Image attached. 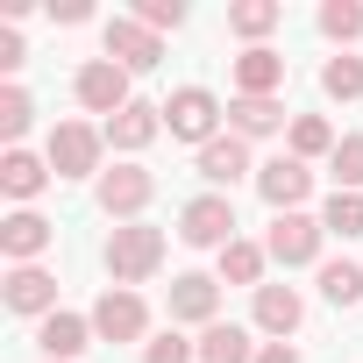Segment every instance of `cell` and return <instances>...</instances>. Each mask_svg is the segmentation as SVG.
<instances>
[{
  "label": "cell",
  "mask_w": 363,
  "mask_h": 363,
  "mask_svg": "<svg viewBox=\"0 0 363 363\" xmlns=\"http://www.w3.org/2000/svg\"><path fill=\"white\" fill-rule=\"evenodd\" d=\"M235 86H242V100H271V93L285 86V57L264 50V43L242 50V57H235Z\"/></svg>",
  "instance_id": "cell-12"
},
{
  "label": "cell",
  "mask_w": 363,
  "mask_h": 363,
  "mask_svg": "<svg viewBox=\"0 0 363 363\" xmlns=\"http://www.w3.org/2000/svg\"><path fill=\"white\" fill-rule=\"evenodd\" d=\"M50 186V164H36L29 150H8V157H0V193H8V200H36Z\"/></svg>",
  "instance_id": "cell-18"
},
{
  "label": "cell",
  "mask_w": 363,
  "mask_h": 363,
  "mask_svg": "<svg viewBox=\"0 0 363 363\" xmlns=\"http://www.w3.org/2000/svg\"><path fill=\"white\" fill-rule=\"evenodd\" d=\"M242 171H250V143L242 135H214L200 150V178H214V186H235Z\"/></svg>",
  "instance_id": "cell-17"
},
{
  "label": "cell",
  "mask_w": 363,
  "mask_h": 363,
  "mask_svg": "<svg viewBox=\"0 0 363 363\" xmlns=\"http://www.w3.org/2000/svg\"><path fill=\"white\" fill-rule=\"evenodd\" d=\"M320 235H328V228H320L313 214H278L271 235H264V257H278L285 271H292V264H313V257H320Z\"/></svg>",
  "instance_id": "cell-5"
},
{
  "label": "cell",
  "mask_w": 363,
  "mask_h": 363,
  "mask_svg": "<svg viewBox=\"0 0 363 363\" xmlns=\"http://www.w3.org/2000/svg\"><path fill=\"white\" fill-rule=\"evenodd\" d=\"M278 22H285L278 0H235V8H228V29H235V36H271Z\"/></svg>",
  "instance_id": "cell-22"
},
{
  "label": "cell",
  "mask_w": 363,
  "mask_h": 363,
  "mask_svg": "<svg viewBox=\"0 0 363 363\" xmlns=\"http://www.w3.org/2000/svg\"><path fill=\"white\" fill-rule=\"evenodd\" d=\"M107 57H114L121 72H157V65H164V43H157V29H143V22H107Z\"/></svg>",
  "instance_id": "cell-10"
},
{
  "label": "cell",
  "mask_w": 363,
  "mask_h": 363,
  "mask_svg": "<svg viewBox=\"0 0 363 363\" xmlns=\"http://www.w3.org/2000/svg\"><path fill=\"white\" fill-rule=\"evenodd\" d=\"M43 164H50L57 178H86V171L100 164V135H93L86 121H57V128H50V150H43Z\"/></svg>",
  "instance_id": "cell-4"
},
{
  "label": "cell",
  "mask_w": 363,
  "mask_h": 363,
  "mask_svg": "<svg viewBox=\"0 0 363 363\" xmlns=\"http://www.w3.org/2000/svg\"><path fill=\"white\" fill-rule=\"evenodd\" d=\"M150 193H157V178H150L143 164H114V171H100V207H107V214H121V221H128V214H143V207H150Z\"/></svg>",
  "instance_id": "cell-9"
},
{
  "label": "cell",
  "mask_w": 363,
  "mask_h": 363,
  "mask_svg": "<svg viewBox=\"0 0 363 363\" xmlns=\"http://www.w3.org/2000/svg\"><path fill=\"white\" fill-rule=\"evenodd\" d=\"M299 320H306V306H299L292 285H257V328L264 335H292Z\"/></svg>",
  "instance_id": "cell-15"
},
{
  "label": "cell",
  "mask_w": 363,
  "mask_h": 363,
  "mask_svg": "<svg viewBox=\"0 0 363 363\" xmlns=\"http://www.w3.org/2000/svg\"><path fill=\"white\" fill-rule=\"evenodd\" d=\"M135 22H143V29H178V22H186V8H178V0H143Z\"/></svg>",
  "instance_id": "cell-32"
},
{
  "label": "cell",
  "mask_w": 363,
  "mask_h": 363,
  "mask_svg": "<svg viewBox=\"0 0 363 363\" xmlns=\"http://www.w3.org/2000/svg\"><path fill=\"white\" fill-rule=\"evenodd\" d=\"M193 356H200V342H186V335H157L143 349V363H193Z\"/></svg>",
  "instance_id": "cell-31"
},
{
  "label": "cell",
  "mask_w": 363,
  "mask_h": 363,
  "mask_svg": "<svg viewBox=\"0 0 363 363\" xmlns=\"http://www.w3.org/2000/svg\"><path fill=\"white\" fill-rule=\"evenodd\" d=\"M200 363H257V349H250V335L235 320H214L200 335Z\"/></svg>",
  "instance_id": "cell-21"
},
{
  "label": "cell",
  "mask_w": 363,
  "mask_h": 363,
  "mask_svg": "<svg viewBox=\"0 0 363 363\" xmlns=\"http://www.w3.org/2000/svg\"><path fill=\"white\" fill-rule=\"evenodd\" d=\"M0 250H8L15 264H36V257L50 250V221H43V214H29V207H22V214H8V221H0Z\"/></svg>",
  "instance_id": "cell-14"
},
{
  "label": "cell",
  "mask_w": 363,
  "mask_h": 363,
  "mask_svg": "<svg viewBox=\"0 0 363 363\" xmlns=\"http://www.w3.org/2000/svg\"><path fill=\"white\" fill-rule=\"evenodd\" d=\"M178 235H186L193 250H228V242H235V207H228V193H200V200H186Z\"/></svg>",
  "instance_id": "cell-2"
},
{
  "label": "cell",
  "mask_w": 363,
  "mask_h": 363,
  "mask_svg": "<svg viewBox=\"0 0 363 363\" xmlns=\"http://www.w3.org/2000/svg\"><path fill=\"white\" fill-rule=\"evenodd\" d=\"M50 15H57V22H86L93 8H86V0H50Z\"/></svg>",
  "instance_id": "cell-34"
},
{
  "label": "cell",
  "mask_w": 363,
  "mask_h": 363,
  "mask_svg": "<svg viewBox=\"0 0 363 363\" xmlns=\"http://www.w3.org/2000/svg\"><path fill=\"white\" fill-rule=\"evenodd\" d=\"M328 164H335V193H363V135H342Z\"/></svg>",
  "instance_id": "cell-24"
},
{
  "label": "cell",
  "mask_w": 363,
  "mask_h": 363,
  "mask_svg": "<svg viewBox=\"0 0 363 363\" xmlns=\"http://www.w3.org/2000/svg\"><path fill=\"white\" fill-rule=\"evenodd\" d=\"M214 306H221V285L186 271V278H171V320H207L214 328Z\"/></svg>",
  "instance_id": "cell-13"
},
{
  "label": "cell",
  "mask_w": 363,
  "mask_h": 363,
  "mask_svg": "<svg viewBox=\"0 0 363 363\" xmlns=\"http://www.w3.org/2000/svg\"><path fill=\"white\" fill-rule=\"evenodd\" d=\"M257 363H299V349L292 342H271V349H257Z\"/></svg>",
  "instance_id": "cell-35"
},
{
  "label": "cell",
  "mask_w": 363,
  "mask_h": 363,
  "mask_svg": "<svg viewBox=\"0 0 363 363\" xmlns=\"http://www.w3.org/2000/svg\"><path fill=\"white\" fill-rule=\"evenodd\" d=\"M257 193H264L278 214H299V200L313 193V171H306L299 157H271V164L257 171Z\"/></svg>",
  "instance_id": "cell-8"
},
{
  "label": "cell",
  "mask_w": 363,
  "mask_h": 363,
  "mask_svg": "<svg viewBox=\"0 0 363 363\" xmlns=\"http://www.w3.org/2000/svg\"><path fill=\"white\" fill-rule=\"evenodd\" d=\"M164 128L207 150V143H214V128H221V100H214L207 86H186V93H171V100H164Z\"/></svg>",
  "instance_id": "cell-3"
},
{
  "label": "cell",
  "mask_w": 363,
  "mask_h": 363,
  "mask_svg": "<svg viewBox=\"0 0 363 363\" xmlns=\"http://www.w3.org/2000/svg\"><path fill=\"white\" fill-rule=\"evenodd\" d=\"M29 114H36V107H29V93H22V86L0 93V135H8V143H22V135H29Z\"/></svg>",
  "instance_id": "cell-30"
},
{
  "label": "cell",
  "mask_w": 363,
  "mask_h": 363,
  "mask_svg": "<svg viewBox=\"0 0 363 363\" xmlns=\"http://www.w3.org/2000/svg\"><path fill=\"white\" fill-rule=\"evenodd\" d=\"M143 328H150L143 299H135V292H121V285H107V292H100V306H93V335H100V342H135Z\"/></svg>",
  "instance_id": "cell-7"
},
{
  "label": "cell",
  "mask_w": 363,
  "mask_h": 363,
  "mask_svg": "<svg viewBox=\"0 0 363 363\" xmlns=\"http://www.w3.org/2000/svg\"><path fill=\"white\" fill-rule=\"evenodd\" d=\"M320 228H328V235H342V242H349V235H363V193H335V200H328V214H320Z\"/></svg>",
  "instance_id": "cell-28"
},
{
  "label": "cell",
  "mask_w": 363,
  "mask_h": 363,
  "mask_svg": "<svg viewBox=\"0 0 363 363\" xmlns=\"http://www.w3.org/2000/svg\"><path fill=\"white\" fill-rule=\"evenodd\" d=\"M271 128H285V107H278V100H242V93H235V107H228V135L250 143V135H271Z\"/></svg>",
  "instance_id": "cell-20"
},
{
  "label": "cell",
  "mask_w": 363,
  "mask_h": 363,
  "mask_svg": "<svg viewBox=\"0 0 363 363\" xmlns=\"http://www.w3.org/2000/svg\"><path fill=\"white\" fill-rule=\"evenodd\" d=\"M221 278H228V285H257V278H264V250H257V242H228V250H221Z\"/></svg>",
  "instance_id": "cell-26"
},
{
  "label": "cell",
  "mask_w": 363,
  "mask_h": 363,
  "mask_svg": "<svg viewBox=\"0 0 363 363\" xmlns=\"http://www.w3.org/2000/svg\"><path fill=\"white\" fill-rule=\"evenodd\" d=\"M157 264H164V228L128 221V228H114V235H107V271H114V285H121V292H128V285H143Z\"/></svg>",
  "instance_id": "cell-1"
},
{
  "label": "cell",
  "mask_w": 363,
  "mask_h": 363,
  "mask_svg": "<svg viewBox=\"0 0 363 363\" xmlns=\"http://www.w3.org/2000/svg\"><path fill=\"white\" fill-rule=\"evenodd\" d=\"M8 306L50 320V313H57V278H50L43 264H15V271H8Z\"/></svg>",
  "instance_id": "cell-11"
},
{
  "label": "cell",
  "mask_w": 363,
  "mask_h": 363,
  "mask_svg": "<svg viewBox=\"0 0 363 363\" xmlns=\"http://www.w3.org/2000/svg\"><path fill=\"white\" fill-rule=\"evenodd\" d=\"M86 335H93V320H79V313H50V320L36 328V349H43L50 363H72V356L86 349Z\"/></svg>",
  "instance_id": "cell-16"
},
{
  "label": "cell",
  "mask_w": 363,
  "mask_h": 363,
  "mask_svg": "<svg viewBox=\"0 0 363 363\" xmlns=\"http://www.w3.org/2000/svg\"><path fill=\"white\" fill-rule=\"evenodd\" d=\"M157 128H164V107H143V100H135V107H121V114L107 121V143H114V150H143V143H157Z\"/></svg>",
  "instance_id": "cell-19"
},
{
  "label": "cell",
  "mask_w": 363,
  "mask_h": 363,
  "mask_svg": "<svg viewBox=\"0 0 363 363\" xmlns=\"http://www.w3.org/2000/svg\"><path fill=\"white\" fill-rule=\"evenodd\" d=\"M320 292H328V306H356V299H363V271L342 257V264H328V271H320Z\"/></svg>",
  "instance_id": "cell-27"
},
{
  "label": "cell",
  "mask_w": 363,
  "mask_h": 363,
  "mask_svg": "<svg viewBox=\"0 0 363 363\" xmlns=\"http://www.w3.org/2000/svg\"><path fill=\"white\" fill-rule=\"evenodd\" d=\"M320 93H328V100H363V57H328Z\"/></svg>",
  "instance_id": "cell-23"
},
{
  "label": "cell",
  "mask_w": 363,
  "mask_h": 363,
  "mask_svg": "<svg viewBox=\"0 0 363 363\" xmlns=\"http://www.w3.org/2000/svg\"><path fill=\"white\" fill-rule=\"evenodd\" d=\"M292 157H299V164H306V157H335V135H328L320 114H299V121H292Z\"/></svg>",
  "instance_id": "cell-25"
},
{
  "label": "cell",
  "mask_w": 363,
  "mask_h": 363,
  "mask_svg": "<svg viewBox=\"0 0 363 363\" xmlns=\"http://www.w3.org/2000/svg\"><path fill=\"white\" fill-rule=\"evenodd\" d=\"M320 36L356 43V36H363V8H356V0H328V8H320Z\"/></svg>",
  "instance_id": "cell-29"
},
{
  "label": "cell",
  "mask_w": 363,
  "mask_h": 363,
  "mask_svg": "<svg viewBox=\"0 0 363 363\" xmlns=\"http://www.w3.org/2000/svg\"><path fill=\"white\" fill-rule=\"evenodd\" d=\"M15 65H22V36H15V29H0V72H15Z\"/></svg>",
  "instance_id": "cell-33"
},
{
  "label": "cell",
  "mask_w": 363,
  "mask_h": 363,
  "mask_svg": "<svg viewBox=\"0 0 363 363\" xmlns=\"http://www.w3.org/2000/svg\"><path fill=\"white\" fill-rule=\"evenodd\" d=\"M79 107H93V114H107V121H114L121 107H135V100H128V72H121L114 57H93V65L79 72Z\"/></svg>",
  "instance_id": "cell-6"
}]
</instances>
